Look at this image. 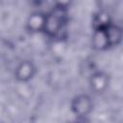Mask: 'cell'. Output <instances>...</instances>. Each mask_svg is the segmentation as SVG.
<instances>
[{
  "instance_id": "obj_1",
  "label": "cell",
  "mask_w": 123,
  "mask_h": 123,
  "mask_svg": "<svg viewBox=\"0 0 123 123\" xmlns=\"http://www.w3.org/2000/svg\"><path fill=\"white\" fill-rule=\"evenodd\" d=\"M122 37L121 29L109 19L101 17L96 20L92 37L93 46L97 49H108L116 46Z\"/></svg>"
},
{
  "instance_id": "obj_2",
  "label": "cell",
  "mask_w": 123,
  "mask_h": 123,
  "mask_svg": "<svg viewBox=\"0 0 123 123\" xmlns=\"http://www.w3.org/2000/svg\"><path fill=\"white\" fill-rule=\"evenodd\" d=\"M68 7L55 5L53 9L43 16L41 31L51 38L62 37L68 21Z\"/></svg>"
},
{
  "instance_id": "obj_3",
  "label": "cell",
  "mask_w": 123,
  "mask_h": 123,
  "mask_svg": "<svg viewBox=\"0 0 123 123\" xmlns=\"http://www.w3.org/2000/svg\"><path fill=\"white\" fill-rule=\"evenodd\" d=\"M71 110L76 116H86L92 110V101L87 95H78L72 100Z\"/></svg>"
},
{
  "instance_id": "obj_4",
  "label": "cell",
  "mask_w": 123,
  "mask_h": 123,
  "mask_svg": "<svg viewBox=\"0 0 123 123\" xmlns=\"http://www.w3.org/2000/svg\"><path fill=\"white\" fill-rule=\"evenodd\" d=\"M34 72H35V67L33 63L30 62H23L17 66L15 75L16 78H18L19 80L27 81L33 77Z\"/></svg>"
},
{
  "instance_id": "obj_5",
  "label": "cell",
  "mask_w": 123,
  "mask_h": 123,
  "mask_svg": "<svg viewBox=\"0 0 123 123\" xmlns=\"http://www.w3.org/2000/svg\"><path fill=\"white\" fill-rule=\"evenodd\" d=\"M107 85V79H106V76H103L102 74L98 73L96 74L95 76H93V81H92V86L97 89V90H100L102 89L103 87H105Z\"/></svg>"
},
{
  "instance_id": "obj_6",
  "label": "cell",
  "mask_w": 123,
  "mask_h": 123,
  "mask_svg": "<svg viewBox=\"0 0 123 123\" xmlns=\"http://www.w3.org/2000/svg\"><path fill=\"white\" fill-rule=\"evenodd\" d=\"M70 3H71V0H54L55 5H60L64 7H69Z\"/></svg>"
}]
</instances>
